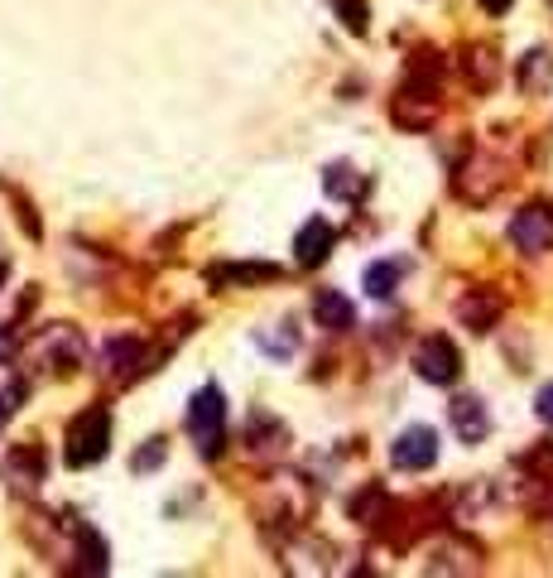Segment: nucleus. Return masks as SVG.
<instances>
[{
	"mask_svg": "<svg viewBox=\"0 0 553 578\" xmlns=\"http://www.w3.org/2000/svg\"><path fill=\"white\" fill-rule=\"evenodd\" d=\"M14 357V338H6V328H0V361Z\"/></svg>",
	"mask_w": 553,
	"mask_h": 578,
	"instance_id": "b1692460",
	"label": "nucleus"
},
{
	"mask_svg": "<svg viewBox=\"0 0 553 578\" xmlns=\"http://www.w3.org/2000/svg\"><path fill=\"white\" fill-rule=\"evenodd\" d=\"M332 251V222H323V217H309L303 222V231L294 237V260L303 270H318Z\"/></svg>",
	"mask_w": 553,
	"mask_h": 578,
	"instance_id": "1a4fd4ad",
	"label": "nucleus"
},
{
	"mask_svg": "<svg viewBox=\"0 0 553 578\" xmlns=\"http://www.w3.org/2000/svg\"><path fill=\"white\" fill-rule=\"evenodd\" d=\"M511 6H515V0H482V10H486V14H505Z\"/></svg>",
	"mask_w": 553,
	"mask_h": 578,
	"instance_id": "5701e85b",
	"label": "nucleus"
},
{
	"mask_svg": "<svg viewBox=\"0 0 553 578\" xmlns=\"http://www.w3.org/2000/svg\"><path fill=\"white\" fill-rule=\"evenodd\" d=\"M332 6H338V14L346 20L352 34H366V6H361V0H332Z\"/></svg>",
	"mask_w": 553,
	"mask_h": 578,
	"instance_id": "412c9836",
	"label": "nucleus"
},
{
	"mask_svg": "<svg viewBox=\"0 0 553 578\" xmlns=\"http://www.w3.org/2000/svg\"><path fill=\"white\" fill-rule=\"evenodd\" d=\"M448 425H453V434L462 444H482L486 429H491V410L482 396H458L453 405H448Z\"/></svg>",
	"mask_w": 553,
	"mask_h": 578,
	"instance_id": "0eeeda50",
	"label": "nucleus"
},
{
	"mask_svg": "<svg viewBox=\"0 0 553 578\" xmlns=\"http://www.w3.org/2000/svg\"><path fill=\"white\" fill-rule=\"evenodd\" d=\"M144 352H140V342H130V338H121V342H111L107 347V371L115 376V381H130V376H140L144 367Z\"/></svg>",
	"mask_w": 553,
	"mask_h": 578,
	"instance_id": "f3484780",
	"label": "nucleus"
},
{
	"mask_svg": "<svg viewBox=\"0 0 553 578\" xmlns=\"http://www.w3.org/2000/svg\"><path fill=\"white\" fill-rule=\"evenodd\" d=\"M501 295H486V289H472L467 299L458 303V318H462V328H472V332H491L496 328V318H501Z\"/></svg>",
	"mask_w": 553,
	"mask_h": 578,
	"instance_id": "9d476101",
	"label": "nucleus"
},
{
	"mask_svg": "<svg viewBox=\"0 0 553 578\" xmlns=\"http://www.w3.org/2000/svg\"><path fill=\"white\" fill-rule=\"evenodd\" d=\"M188 434H193L202 458L222 454V444H227V396H222V386L217 381H208L193 400H188Z\"/></svg>",
	"mask_w": 553,
	"mask_h": 578,
	"instance_id": "f03ea898",
	"label": "nucleus"
},
{
	"mask_svg": "<svg viewBox=\"0 0 553 578\" xmlns=\"http://www.w3.org/2000/svg\"><path fill=\"white\" fill-rule=\"evenodd\" d=\"M462 68H467V82L476 87V92H491V87H496V78H501L496 53L482 49V43H476V49H467V58H462Z\"/></svg>",
	"mask_w": 553,
	"mask_h": 578,
	"instance_id": "2eb2a0df",
	"label": "nucleus"
},
{
	"mask_svg": "<svg viewBox=\"0 0 553 578\" xmlns=\"http://www.w3.org/2000/svg\"><path fill=\"white\" fill-rule=\"evenodd\" d=\"M255 347H260L265 357H274V361L294 357V352H299V328H294V318H284V323H274V328H260V332H255Z\"/></svg>",
	"mask_w": 553,
	"mask_h": 578,
	"instance_id": "ddd939ff",
	"label": "nucleus"
},
{
	"mask_svg": "<svg viewBox=\"0 0 553 578\" xmlns=\"http://www.w3.org/2000/svg\"><path fill=\"white\" fill-rule=\"evenodd\" d=\"M534 415H540L544 425H553V381L540 390V396H534Z\"/></svg>",
	"mask_w": 553,
	"mask_h": 578,
	"instance_id": "4be33fe9",
	"label": "nucleus"
},
{
	"mask_svg": "<svg viewBox=\"0 0 553 578\" xmlns=\"http://www.w3.org/2000/svg\"><path fill=\"white\" fill-rule=\"evenodd\" d=\"M414 371L424 376L429 386H453L458 376H462V352L443 338V332H433V338L419 342V352H414Z\"/></svg>",
	"mask_w": 553,
	"mask_h": 578,
	"instance_id": "7ed1b4c3",
	"label": "nucleus"
},
{
	"mask_svg": "<svg viewBox=\"0 0 553 578\" xmlns=\"http://www.w3.org/2000/svg\"><path fill=\"white\" fill-rule=\"evenodd\" d=\"M313 318H318V323H323L328 332H346V328H352V303H346L342 295H338V289H323V295H318L313 299Z\"/></svg>",
	"mask_w": 553,
	"mask_h": 578,
	"instance_id": "4468645a",
	"label": "nucleus"
},
{
	"mask_svg": "<svg viewBox=\"0 0 553 578\" xmlns=\"http://www.w3.org/2000/svg\"><path fill=\"white\" fill-rule=\"evenodd\" d=\"M63 458L68 468H92V462L107 458L111 448V410L107 405H87V410L68 425V439H63Z\"/></svg>",
	"mask_w": 553,
	"mask_h": 578,
	"instance_id": "f257e3e1",
	"label": "nucleus"
},
{
	"mask_svg": "<svg viewBox=\"0 0 553 578\" xmlns=\"http://www.w3.org/2000/svg\"><path fill=\"white\" fill-rule=\"evenodd\" d=\"M390 462H395L400 472H424L439 462V434L429 425H410L395 434V444H390Z\"/></svg>",
	"mask_w": 553,
	"mask_h": 578,
	"instance_id": "20e7f679",
	"label": "nucleus"
},
{
	"mask_svg": "<svg viewBox=\"0 0 553 578\" xmlns=\"http://www.w3.org/2000/svg\"><path fill=\"white\" fill-rule=\"evenodd\" d=\"M274 266H217L212 270V285H231V280H274Z\"/></svg>",
	"mask_w": 553,
	"mask_h": 578,
	"instance_id": "6ab92c4d",
	"label": "nucleus"
},
{
	"mask_svg": "<svg viewBox=\"0 0 553 578\" xmlns=\"http://www.w3.org/2000/svg\"><path fill=\"white\" fill-rule=\"evenodd\" d=\"M520 92L525 97H549L553 92V53L549 49H530L520 58Z\"/></svg>",
	"mask_w": 553,
	"mask_h": 578,
	"instance_id": "9b49d317",
	"label": "nucleus"
},
{
	"mask_svg": "<svg viewBox=\"0 0 553 578\" xmlns=\"http://www.w3.org/2000/svg\"><path fill=\"white\" fill-rule=\"evenodd\" d=\"M164 454H169V444H164V439H150L135 458H130V468H135V472H154L159 462H164Z\"/></svg>",
	"mask_w": 553,
	"mask_h": 578,
	"instance_id": "aec40b11",
	"label": "nucleus"
},
{
	"mask_svg": "<svg viewBox=\"0 0 553 578\" xmlns=\"http://www.w3.org/2000/svg\"><path fill=\"white\" fill-rule=\"evenodd\" d=\"M6 275H10V266H6V256H0V285H6Z\"/></svg>",
	"mask_w": 553,
	"mask_h": 578,
	"instance_id": "393cba45",
	"label": "nucleus"
},
{
	"mask_svg": "<svg viewBox=\"0 0 553 578\" xmlns=\"http://www.w3.org/2000/svg\"><path fill=\"white\" fill-rule=\"evenodd\" d=\"M72 535H78V569L82 574H107V545H101V535L92 526H72Z\"/></svg>",
	"mask_w": 553,
	"mask_h": 578,
	"instance_id": "a211bd4d",
	"label": "nucleus"
},
{
	"mask_svg": "<svg viewBox=\"0 0 553 578\" xmlns=\"http://www.w3.org/2000/svg\"><path fill=\"white\" fill-rule=\"evenodd\" d=\"M323 188L332 198H342V202H361L366 198V188H371V173H361L356 165H328L323 169Z\"/></svg>",
	"mask_w": 553,
	"mask_h": 578,
	"instance_id": "f8f14e48",
	"label": "nucleus"
},
{
	"mask_svg": "<svg viewBox=\"0 0 553 578\" xmlns=\"http://www.w3.org/2000/svg\"><path fill=\"white\" fill-rule=\"evenodd\" d=\"M511 241H515L525 256H544L549 246H553V212H549V208H525V212H515Z\"/></svg>",
	"mask_w": 553,
	"mask_h": 578,
	"instance_id": "39448f33",
	"label": "nucleus"
},
{
	"mask_svg": "<svg viewBox=\"0 0 553 578\" xmlns=\"http://www.w3.org/2000/svg\"><path fill=\"white\" fill-rule=\"evenodd\" d=\"M6 482L20 491V497H29V491H39L43 482V448L39 444H14L6 454Z\"/></svg>",
	"mask_w": 553,
	"mask_h": 578,
	"instance_id": "423d86ee",
	"label": "nucleus"
},
{
	"mask_svg": "<svg viewBox=\"0 0 553 578\" xmlns=\"http://www.w3.org/2000/svg\"><path fill=\"white\" fill-rule=\"evenodd\" d=\"M39 357L49 361L53 371H72V367H82V332H78V328H68V323L49 328V332L39 338Z\"/></svg>",
	"mask_w": 553,
	"mask_h": 578,
	"instance_id": "6e6552de",
	"label": "nucleus"
},
{
	"mask_svg": "<svg viewBox=\"0 0 553 578\" xmlns=\"http://www.w3.org/2000/svg\"><path fill=\"white\" fill-rule=\"evenodd\" d=\"M400 275H404V260H375V266H366V275H361V285H366L371 299H390Z\"/></svg>",
	"mask_w": 553,
	"mask_h": 578,
	"instance_id": "dca6fc26",
	"label": "nucleus"
}]
</instances>
